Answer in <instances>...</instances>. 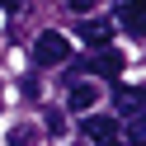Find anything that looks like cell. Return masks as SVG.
<instances>
[{
    "instance_id": "obj_2",
    "label": "cell",
    "mask_w": 146,
    "mask_h": 146,
    "mask_svg": "<svg viewBox=\"0 0 146 146\" xmlns=\"http://www.w3.org/2000/svg\"><path fill=\"white\" fill-rule=\"evenodd\" d=\"M80 71H90V76H108V80H118V76H123V52H118V47H108V42H99V47L90 52L85 61H80Z\"/></svg>"
},
{
    "instance_id": "obj_1",
    "label": "cell",
    "mask_w": 146,
    "mask_h": 146,
    "mask_svg": "<svg viewBox=\"0 0 146 146\" xmlns=\"http://www.w3.org/2000/svg\"><path fill=\"white\" fill-rule=\"evenodd\" d=\"M66 57H71V42H66V33H57V29L38 33V42H33V61H38V66H61Z\"/></svg>"
},
{
    "instance_id": "obj_5",
    "label": "cell",
    "mask_w": 146,
    "mask_h": 146,
    "mask_svg": "<svg viewBox=\"0 0 146 146\" xmlns=\"http://www.w3.org/2000/svg\"><path fill=\"white\" fill-rule=\"evenodd\" d=\"M76 33H80L85 42H94V47H99V42L113 38V24H108V19H80V24H76Z\"/></svg>"
},
{
    "instance_id": "obj_10",
    "label": "cell",
    "mask_w": 146,
    "mask_h": 146,
    "mask_svg": "<svg viewBox=\"0 0 146 146\" xmlns=\"http://www.w3.org/2000/svg\"><path fill=\"white\" fill-rule=\"evenodd\" d=\"M94 5H99V0H71V10H80V14H85V10H94Z\"/></svg>"
},
{
    "instance_id": "obj_9",
    "label": "cell",
    "mask_w": 146,
    "mask_h": 146,
    "mask_svg": "<svg viewBox=\"0 0 146 146\" xmlns=\"http://www.w3.org/2000/svg\"><path fill=\"white\" fill-rule=\"evenodd\" d=\"M10 146H38V127H33V123L14 127V132H10Z\"/></svg>"
},
{
    "instance_id": "obj_13",
    "label": "cell",
    "mask_w": 146,
    "mask_h": 146,
    "mask_svg": "<svg viewBox=\"0 0 146 146\" xmlns=\"http://www.w3.org/2000/svg\"><path fill=\"white\" fill-rule=\"evenodd\" d=\"M0 99H5V90H0Z\"/></svg>"
},
{
    "instance_id": "obj_11",
    "label": "cell",
    "mask_w": 146,
    "mask_h": 146,
    "mask_svg": "<svg viewBox=\"0 0 146 146\" xmlns=\"http://www.w3.org/2000/svg\"><path fill=\"white\" fill-rule=\"evenodd\" d=\"M5 10H24V0H5Z\"/></svg>"
},
{
    "instance_id": "obj_7",
    "label": "cell",
    "mask_w": 146,
    "mask_h": 146,
    "mask_svg": "<svg viewBox=\"0 0 146 146\" xmlns=\"http://www.w3.org/2000/svg\"><path fill=\"white\" fill-rule=\"evenodd\" d=\"M80 132H85L90 141H108V137H118V123H113V118H85Z\"/></svg>"
},
{
    "instance_id": "obj_8",
    "label": "cell",
    "mask_w": 146,
    "mask_h": 146,
    "mask_svg": "<svg viewBox=\"0 0 146 146\" xmlns=\"http://www.w3.org/2000/svg\"><path fill=\"white\" fill-rule=\"evenodd\" d=\"M42 127H47L52 137H61L66 132V113H61V108H42Z\"/></svg>"
},
{
    "instance_id": "obj_4",
    "label": "cell",
    "mask_w": 146,
    "mask_h": 146,
    "mask_svg": "<svg viewBox=\"0 0 146 146\" xmlns=\"http://www.w3.org/2000/svg\"><path fill=\"white\" fill-rule=\"evenodd\" d=\"M113 108H118L123 118H141V90H137V85H118Z\"/></svg>"
},
{
    "instance_id": "obj_12",
    "label": "cell",
    "mask_w": 146,
    "mask_h": 146,
    "mask_svg": "<svg viewBox=\"0 0 146 146\" xmlns=\"http://www.w3.org/2000/svg\"><path fill=\"white\" fill-rule=\"evenodd\" d=\"M94 146H118V137H108V141H94Z\"/></svg>"
},
{
    "instance_id": "obj_3",
    "label": "cell",
    "mask_w": 146,
    "mask_h": 146,
    "mask_svg": "<svg viewBox=\"0 0 146 146\" xmlns=\"http://www.w3.org/2000/svg\"><path fill=\"white\" fill-rule=\"evenodd\" d=\"M94 104H99V85H94V80H76V76H71V90H66V108H71V113H90Z\"/></svg>"
},
{
    "instance_id": "obj_6",
    "label": "cell",
    "mask_w": 146,
    "mask_h": 146,
    "mask_svg": "<svg viewBox=\"0 0 146 146\" xmlns=\"http://www.w3.org/2000/svg\"><path fill=\"white\" fill-rule=\"evenodd\" d=\"M118 24L132 38H141V0H118Z\"/></svg>"
}]
</instances>
